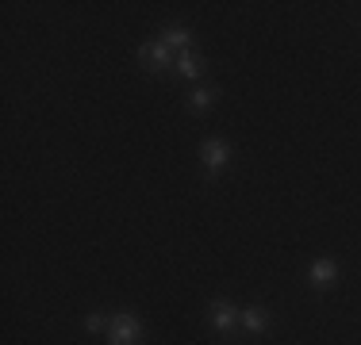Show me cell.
Instances as JSON below:
<instances>
[{
  "label": "cell",
  "mask_w": 361,
  "mask_h": 345,
  "mask_svg": "<svg viewBox=\"0 0 361 345\" xmlns=\"http://www.w3.org/2000/svg\"><path fill=\"white\" fill-rule=\"evenodd\" d=\"M138 338H143V323L131 311H119L112 318V345H138Z\"/></svg>",
  "instance_id": "obj_1"
},
{
  "label": "cell",
  "mask_w": 361,
  "mask_h": 345,
  "mask_svg": "<svg viewBox=\"0 0 361 345\" xmlns=\"http://www.w3.org/2000/svg\"><path fill=\"white\" fill-rule=\"evenodd\" d=\"M200 158H204V165H208V172H219L231 161V146H227L223 138H208V142L200 146Z\"/></svg>",
  "instance_id": "obj_2"
},
{
  "label": "cell",
  "mask_w": 361,
  "mask_h": 345,
  "mask_svg": "<svg viewBox=\"0 0 361 345\" xmlns=\"http://www.w3.org/2000/svg\"><path fill=\"white\" fill-rule=\"evenodd\" d=\"M138 62H143L146 69H169V65H173V46H166L158 39V43H150V46L138 50Z\"/></svg>",
  "instance_id": "obj_3"
},
{
  "label": "cell",
  "mask_w": 361,
  "mask_h": 345,
  "mask_svg": "<svg viewBox=\"0 0 361 345\" xmlns=\"http://www.w3.org/2000/svg\"><path fill=\"white\" fill-rule=\"evenodd\" d=\"M208 315H211V323H216V330H223V334H231L235 326H239V318H242L227 299H216V303L208 307Z\"/></svg>",
  "instance_id": "obj_4"
},
{
  "label": "cell",
  "mask_w": 361,
  "mask_h": 345,
  "mask_svg": "<svg viewBox=\"0 0 361 345\" xmlns=\"http://www.w3.org/2000/svg\"><path fill=\"white\" fill-rule=\"evenodd\" d=\"M334 276H339V269H334V261H315V265H311V284H315V288H327V284H331L334 280Z\"/></svg>",
  "instance_id": "obj_5"
},
{
  "label": "cell",
  "mask_w": 361,
  "mask_h": 345,
  "mask_svg": "<svg viewBox=\"0 0 361 345\" xmlns=\"http://www.w3.org/2000/svg\"><path fill=\"white\" fill-rule=\"evenodd\" d=\"M242 326L250 334H265L269 330V315L261 307H250V311H242Z\"/></svg>",
  "instance_id": "obj_6"
},
{
  "label": "cell",
  "mask_w": 361,
  "mask_h": 345,
  "mask_svg": "<svg viewBox=\"0 0 361 345\" xmlns=\"http://www.w3.org/2000/svg\"><path fill=\"white\" fill-rule=\"evenodd\" d=\"M162 43H166V46H173V50H177V46L185 50V46L192 43V35H188L185 27H166V35H162Z\"/></svg>",
  "instance_id": "obj_7"
},
{
  "label": "cell",
  "mask_w": 361,
  "mask_h": 345,
  "mask_svg": "<svg viewBox=\"0 0 361 345\" xmlns=\"http://www.w3.org/2000/svg\"><path fill=\"white\" fill-rule=\"evenodd\" d=\"M177 73H180V77H200V58H196V54H180L177 58Z\"/></svg>",
  "instance_id": "obj_8"
},
{
  "label": "cell",
  "mask_w": 361,
  "mask_h": 345,
  "mask_svg": "<svg viewBox=\"0 0 361 345\" xmlns=\"http://www.w3.org/2000/svg\"><path fill=\"white\" fill-rule=\"evenodd\" d=\"M216 104V88H196L192 93V111H208Z\"/></svg>",
  "instance_id": "obj_9"
},
{
  "label": "cell",
  "mask_w": 361,
  "mask_h": 345,
  "mask_svg": "<svg viewBox=\"0 0 361 345\" xmlns=\"http://www.w3.org/2000/svg\"><path fill=\"white\" fill-rule=\"evenodd\" d=\"M88 330H104V315H88Z\"/></svg>",
  "instance_id": "obj_10"
}]
</instances>
